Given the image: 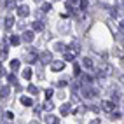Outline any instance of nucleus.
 Returning a JSON list of instances; mask_svg holds the SVG:
<instances>
[{
    "mask_svg": "<svg viewBox=\"0 0 124 124\" xmlns=\"http://www.w3.org/2000/svg\"><path fill=\"white\" fill-rule=\"evenodd\" d=\"M89 124H100V119H94V121H91Z\"/></svg>",
    "mask_w": 124,
    "mask_h": 124,
    "instance_id": "nucleus-33",
    "label": "nucleus"
},
{
    "mask_svg": "<svg viewBox=\"0 0 124 124\" xmlns=\"http://www.w3.org/2000/svg\"><path fill=\"white\" fill-rule=\"evenodd\" d=\"M119 24H121V30H124V19H121V23H119Z\"/></svg>",
    "mask_w": 124,
    "mask_h": 124,
    "instance_id": "nucleus-35",
    "label": "nucleus"
},
{
    "mask_svg": "<svg viewBox=\"0 0 124 124\" xmlns=\"http://www.w3.org/2000/svg\"><path fill=\"white\" fill-rule=\"evenodd\" d=\"M21 103H23L24 107H31V105H33V101H31L30 96H21Z\"/></svg>",
    "mask_w": 124,
    "mask_h": 124,
    "instance_id": "nucleus-15",
    "label": "nucleus"
},
{
    "mask_svg": "<svg viewBox=\"0 0 124 124\" xmlns=\"http://www.w3.org/2000/svg\"><path fill=\"white\" fill-rule=\"evenodd\" d=\"M63 68H65V61H54L51 65V70L53 72H61Z\"/></svg>",
    "mask_w": 124,
    "mask_h": 124,
    "instance_id": "nucleus-8",
    "label": "nucleus"
},
{
    "mask_svg": "<svg viewBox=\"0 0 124 124\" xmlns=\"http://www.w3.org/2000/svg\"><path fill=\"white\" fill-rule=\"evenodd\" d=\"M4 4H5V9H14V7H16L14 5L16 2H12V0H7V2H4ZM16 9H18V7H16Z\"/></svg>",
    "mask_w": 124,
    "mask_h": 124,
    "instance_id": "nucleus-24",
    "label": "nucleus"
},
{
    "mask_svg": "<svg viewBox=\"0 0 124 124\" xmlns=\"http://www.w3.org/2000/svg\"><path fill=\"white\" fill-rule=\"evenodd\" d=\"M101 108H103L105 112H108V114H114V108H115V103H114L112 100H107V101H103V103H101Z\"/></svg>",
    "mask_w": 124,
    "mask_h": 124,
    "instance_id": "nucleus-4",
    "label": "nucleus"
},
{
    "mask_svg": "<svg viewBox=\"0 0 124 124\" xmlns=\"http://www.w3.org/2000/svg\"><path fill=\"white\" fill-rule=\"evenodd\" d=\"M80 93H82V96H84V98L91 100L93 96H96V93H98V91H96V89H93V86H82Z\"/></svg>",
    "mask_w": 124,
    "mask_h": 124,
    "instance_id": "nucleus-2",
    "label": "nucleus"
},
{
    "mask_svg": "<svg viewBox=\"0 0 124 124\" xmlns=\"http://www.w3.org/2000/svg\"><path fill=\"white\" fill-rule=\"evenodd\" d=\"M73 75H75V77L80 75V68H79V65H77V63H73Z\"/></svg>",
    "mask_w": 124,
    "mask_h": 124,
    "instance_id": "nucleus-26",
    "label": "nucleus"
},
{
    "mask_svg": "<svg viewBox=\"0 0 124 124\" xmlns=\"http://www.w3.org/2000/svg\"><path fill=\"white\" fill-rule=\"evenodd\" d=\"M82 65H84V68L93 70V60H89V58H84V60H82Z\"/></svg>",
    "mask_w": 124,
    "mask_h": 124,
    "instance_id": "nucleus-13",
    "label": "nucleus"
},
{
    "mask_svg": "<svg viewBox=\"0 0 124 124\" xmlns=\"http://www.w3.org/2000/svg\"><path fill=\"white\" fill-rule=\"evenodd\" d=\"M23 40L26 44H30L31 40H33V31H24V33H23Z\"/></svg>",
    "mask_w": 124,
    "mask_h": 124,
    "instance_id": "nucleus-12",
    "label": "nucleus"
},
{
    "mask_svg": "<svg viewBox=\"0 0 124 124\" xmlns=\"http://www.w3.org/2000/svg\"><path fill=\"white\" fill-rule=\"evenodd\" d=\"M4 115H5V119H9V121H11V119L14 117V115H12V112H5Z\"/></svg>",
    "mask_w": 124,
    "mask_h": 124,
    "instance_id": "nucleus-32",
    "label": "nucleus"
},
{
    "mask_svg": "<svg viewBox=\"0 0 124 124\" xmlns=\"http://www.w3.org/2000/svg\"><path fill=\"white\" fill-rule=\"evenodd\" d=\"M19 42H21V39H19L18 35H12V37H11V44H12V46H18Z\"/></svg>",
    "mask_w": 124,
    "mask_h": 124,
    "instance_id": "nucleus-22",
    "label": "nucleus"
},
{
    "mask_svg": "<svg viewBox=\"0 0 124 124\" xmlns=\"http://www.w3.org/2000/svg\"><path fill=\"white\" fill-rule=\"evenodd\" d=\"M70 110H72V105H70V103H63V105L60 107V114H61V115H68Z\"/></svg>",
    "mask_w": 124,
    "mask_h": 124,
    "instance_id": "nucleus-9",
    "label": "nucleus"
},
{
    "mask_svg": "<svg viewBox=\"0 0 124 124\" xmlns=\"http://www.w3.org/2000/svg\"><path fill=\"white\" fill-rule=\"evenodd\" d=\"M110 117H112V119H121V112H114Z\"/></svg>",
    "mask_w": 124,
    "mask_h": 124,
    "instance_id": "nucleus-30",
    "label": "nucleus"
},
{
    "mask_svg": "<svg viewBox=\"0 0 124 124\" xmlns=\"http://www.w3.org/2000/svg\"><path fill=\"white\" fill-rule=\"evenodd\" d=\"M37 60H39V58H37V53H35V51H30V53L26 54V60H24V61L30 63V65H33V63H37Z\"/></svg>",
    "mask_w": 124,
    "mask_h": 124,
    "instance_id": "nucleus-7",
    "label": "nucleus"
},
{
    "mask_svg": "<svg viewBox=\"0 0 124 124\" xmlns=\"http://www.w3.org/2000/svg\"><path fill=\"white\" fill-rule=\"evenodd\" d=\"M28 93H30V94H37V93H39V87L33 86V84H30V86H28Z\"/></svg>",
    "mask_w": 124,
    "mask_h": 124,
    "instance_id": "nucleus-20",
    "label": "nucleus"
},
{
    "mask_svg": "<svg viewBox=\"0 0 124 124\" xmlns=\"http://www.w3.org/2000/svg\"><path fill=\"white\" fill-rule=\"evenodd\" d=\"M42 108H44V110H47V112H51V110L54 108V103H53V101H44Z\"/></svg>",
    "mask_w": 124,
    "mask_h": 124,
    "instance_id": "nucleus-18",
    "label": "nucleus"
},
{
    "mask_svg": "<svg viewBox=\"0 0 124 124\" xmlns=\"http://www.w3.org/2000/svg\"><path fill=\"white\" fill-rule=\"evenodd\" d=\"M54 49H56V51H61V53H65V51H67V47H65V44H61V42H58V44L54 46Z\"/></svg>",
    "mask_w": 124,
    "mask_h": 124,
    "instance_id": "nucleus-21",
    "label": "nucleus"
},
{
    "mask_svg": "<svg viewBox=\"0 0 124 124\" xmlns=\"http://www.w3.org/2000/svg\"><path fill=\"white\" fill-rule=\"evenodd\" d=\"M0 93H2V98H5L7 94H9V86H2V89H0Z\"/></svg>",
    "mask_w": 124,
    "mask_h": 124,
    "instance_id": "nucleus-25",
    "label": "nucleus"
},
{
    "mask_svg": "<svg viewBox=\"0 0 124 124\" xmlns=\"http://www.w3.org/2000/svg\"><path fill=\"white\" fill-rule=\"evenodd\" d=\"M119 100H121V94H119V93H114V96H112V101H114V103H119Z\"/></svg>",
    "mask_w": 124,
    "mask_h": 124,
    "instance_id": "nucleus-27",
    "label": "nucleus"
},
{
    "mask_svg": "<svg viewBox=\"0 0 124 124\" xmlns=\"http://www.w3.org/2000/svg\"><path fill=\"white\" fill-rule=\"evenodd\" d=\"M46 124H60V119L56 115H46Z\"/></svg>",
    "mask_w": 124,
    "mask_h": 124,
    "instance_id": "nucleus-11",
    "label": "nucleus"
},
{
    "mask_svg": "<svg viewBox=\"0 0 124 124\" xmlns=\"http://www.w3.org/2000/svg\"><path fill=\"white\" fill-rule=\"evenodd\" d=\"M31 30L33 31H42L44 30V23L42 21H33L31 23Z\"/></svg>",
    "mask_w": 124,
    "mask_h": 124,
    "instance_id": "nucleus-10",
    "label": "nucleus"
},
{
    "mask_svg": "<svg viewBox=\"0 0 124 124\" xmlns=\"http://www.w3.org/2000/svg\"><path fill=\"white\" fill-rule=\"evenodd\" d=\"M7 80H9L11 84H14L16 87H19V84H18V79H16V75H14V73H9V75H7Z\"/></svg>",
    "mask_w": 124,
    "mask_h": 124,
    "instance_id": "nucleus-17",
    "label": "nucleus"
},
{
    "mask_svg": "<svg viewBox=\"0 0 124 124\" xmlns=\"http://www.w3.org/2000/svg\"><path fill=\"white\" fill-rule=\"evenodd\" d=\"M40 61H42V63H51L53 65V54L51 53H49V51H42V53H40Z\"/></svg>",
    "mask_w": 124,
    "mask_h": 124,
    "instance_id": "nucleus-5",
    "label": "nucleus"
},
{
    "mask_svg": "<svg viewBox=\"0 0 124 124\" xmlns=\"http://www.w3.org/2000/svg\"><path fill=\"white\" fill-rule=\"evenodd\" d=\"M12 26H14V18H12V16H7V18H5V28L11 30Z\"/></svg>",
    "mask_w": 124,
    "mask_h": 124,
    "instance_id": "nucleus-14",
    "label": "nucleus"
},
{
    "mask_svg": "<svg viewBox=\"0 0 124 124\" xmlns=\"http://www.w3.org/2000/svg\"><path fill=\"white\" fill-rule=\"evenodd\" d=\"M19 67H21L19 60H12V61H11V70H12V72H18V70H19Z\"/></svg>",
    "mask_w": 124,
    "mask_h": 124,
    "instance_id": "nucleus-16",
    "label": "nucleus"
},
{
    "mask_svg": "<svg viewBox=\"0 0 124 124\" xmlns=\"http://www.w3.org/2000/svg\"><path fill=\"white\" fill-rule=\"evenodd\" d=\"M112 72H114L112 65H108V63H103L101 67L98 68V77H107V75H110Z\"/></svg>",
    "mask_w": 124,
    "mask_h": 124,
    "instance_id": "nucleus-1",
    "label": "nucleus"
},
{
    "mask_svg": "<svg viewBox=\"0 0 124 124\" xmlns=\"http://www.w3.org/2000/svg\"><path fill=\"white\" fill-rule=\"evenodd\" d=\"M53 96V89H46V98H51Z\"/></svg>",
    "mask_w": 124,
    "mask_h": 124,
    "instance_id": "nucleus-31",
    "label": "nucleus"
},
{
    "mask_svg": "<svg viewBox=\"0 0 124 124\" xmlns=\"http://www.w3.org/2000/svg\"><path fill=\"white\" fill-rule=\"evenodd\" d=\"M63 60H65V61H73V60H75V54H72V53H65V54H63Z\"/></svg>",
    "mask_w": 124,
    "mask_h": 124,
    "instance_id": "nucleus-19",
    "label": "nucleus"
},
{
    "mask_svg": "<svg viewBox=\"0 0 124 124\" xmlns=\"http://www.w3.org/2000/svg\"><path fill=\"white\" fill-rule=\"evenodd\" d=\"M49 9H51V4H49V2L42 4V11H49Z\"/></svg>",
    "mask_w": 124,
    "mask_h": 124,
    "instance_id": "nucleus-29",
    "label": "nucleus"
},
{
    "mask_svg": "<svg viewBox=\"0 0 124 124\" xmlns=\"http://www.w3.org/2000/svg\"><path fill=\"white\" fill-rule=\"evenodd\" d=\"M110 16H112V18H117V16H119V11L112 7V9H110Z\"/></svg>",
    "mask_w": 124,
    "mask_h": 124,
    "instance_id": "nucleus-28",
    "label": "nucleus"
},
{
    "mask_svg": "<svg viewBox=\"0 0 124 124\" xmlns=\"http://www.w3.org/2000/svg\"><path fill=\"white\" fill-rule=\"evenodd\" d=\"M119 9H121V11H124V2H119Z\"/></svg>",
    "mask_w": 124,
    "mask_h": 124,
    "instance_id": "nucleus-34",
    "label": "nucleus"
},
{
    "mask_svg": "<svg viewBox=\"0 0 124 124\" xmlns=\"http://www.w3.org/2000/svg\"><path fill=\"white\" fill-rule=\"evenodd\" d=\"M23 77L24 79H31V68H24L23 70Z\"/></svg>",
    "mask_w": 124,
    "mask_h": 124,
    "instance_id": "nucleus-23",
    "label": "nucleus"
},
{
    "mask_svg": "<svg viewBox=\"0 0 124 124\" xmlns=\"http://www.w3.org/2000/svg\"><path fill=\"white\" fill-rule=\"evenodd\" d=\"M16 11H18V16H19V18H26V16L30 14V7H28L26 4H23V5H18V9H16Z\"/></svg>",
    "mask_w": 124,
    "mask_h": 124,
    "instance_id": "nucleus-3",
    "label": "nucleus"
},
{
    "mask_svg": "<svg viewBox=\"0 0 124 124\" xmlns=\"http://www.w3.org/2000/svg\"><path fill=\"white\" fill-rule=\"evenodd\" d=\"M68 49H70V53L72 54H79V51H80V46H79V40H72V44L68 46Z\"/></svg>",
    "mask_w": 124,
    "mask_h": 124,
    "instance_id": "nucleus-6",
    "label": "nucleus"
}]
</instances>
